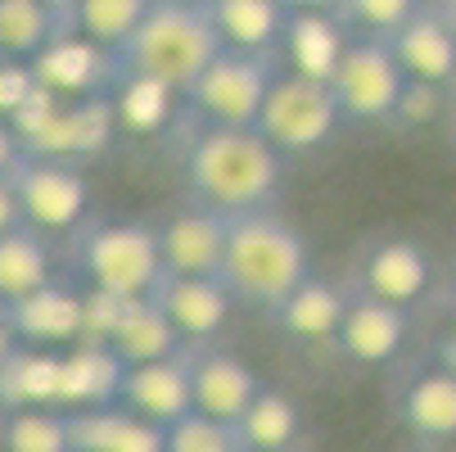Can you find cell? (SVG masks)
<instances>
[{
	"label": "cell",
	"mask_w": 456,
	"mask_h": 452,
	"mask_svg": "<svg viewBox=\"0 0 456 452\" xmlns=\"http://www.w3.org/2000/svg\"><path fill=\"white\" fill-rule=\"evenodd\" d=\"M434 104H438V86H420V82H411L407 95H403V104H398V113L411 118V122H425V118L434 113Z\"/></svg>",
	"instance_id": "35"
},
{
	"label": "cell",
	"mask_w": 456,
	"mask_h": 452,
	"mask_svg": "<svg viewBox=\"0 0 456 452\" xmlns=\"http://www.w3.org/2000/svg\"><path fill=\"white\" fill-rule=\"evenodd\" d=\"M335 14H344V23L362 28L366 41H388L394 32H403V23L416 14L411 0H344L335 5Z\"/></svg>",
	"instance_id": "32"
},
{
	"label": "cell",
	"mask_w": 456,
	"mask_h": 452,
	"mask_svg": "<svg viewBox=\"0 0 456 452\" xmlns=\"http://www.w3.org/2000/svg\"><path fill=\"white\" fill-rule=\"evenodd\" d=\"M37 95V73H32V63H0V118H14L28 100Z\"/></svg>",
	"instance_id": "34"
},
{
	"label": "cell",
	"mask_w": 456,
	"mask_h": 452,
	"mask_svg": "<svg viewBox=\"0 0 456 452\" xmlns=\"http://www.w3.org/2000/svg\"><path fill=\"white\" fill-rule=\"evenodd\" d=\"M50 281H54L50 276V249H45L41 231L19 226L10 235H0V308L32 299Z\"/></svg>",
	"instance_id": "27"
},
{
	"label": "cell",
	"mask_w": 456,
	"mask_h": 452,
	"mask_svg": "<svg viewBox=\"0 0 456 452\" xmlns=\"http://www.w3.org/2000/svg\"><path fill=\"white\" fill-rule=\"evenodd\" d=\"M407 326H411L407 308L379 303V299H370V294H353L335 349H339L348 362H357V366H384V362L398 357V349H403V340H407Z\"/></svg>",
	"instance_id": "16"
},
{
	"label": "cell",
	"mask_w": 456,
	"mask_h": 452,
	"mask_svg": "<svg viewBox=\"0 0 456 452\" xmlns=\"http://www.w3.org/2000/svg\"><path fill=\"white\" fill-rule=\"evenodd\" d=\"M14 349H19V340H14V331H10V316H5V308H0V362H5Z\"/></svg>",
	"instance_id": "38"
},
{
	"label": "cell",
	"mask_w": 456,
	"mask_h": 452,
	"mask_svg": "<svg viewBox=\"0 0 456 452\" xmlns=\"http://www.w3.org/2000/svg\"><path fill=\"white\" fill-rule=\"evenodd\" d=\"M388 50L403 63L407 82L420 86H443L456 78V32L443 10L416 5V14L403 23V32L388 37Z\"/></svg>",
	"instance_id": "15"
},
{
	"label": "cell",
	"mask_w": 456,
	"mask_h": 452,
	"mask_svg": "<svg viewBox=\"0 0 456 452\" xmlns=\"http://www.w3.org/2000/svg\"><path fill=\"white\" fill-rule=\"evenodd\" d=\"M344 312H348V294L321 276H307L276 312L272 321L289 335V340H303V344H335L339 340V326H344Z\"/></svg>",
	"instance_id": "23"
},
{
	"label": "cell",
	"mask_w": 456,
	"mask_h": 452,
	"mask_svg": "<svg viewBox=\"0 0 456 452\" xmlns=\"http://www.w3.org/2000/svg\"><path fill=\"white\" fill-rule=\"evenodd\" d=\"M167 452H244L235 425L208 421L200 412H190L185 421H176L167 430Z\"/></svg>",
	"instance_id": "33"
},
{
	"label": "cell",
	"mask_w": 456,
	"mask_h": 452,
	"mask_svg": "<svg viewBox=\"0 0 456 452\" xmlns=\"http://www.w3.org/2000/svg\"><path fill=\"white\" fill-rule=\"evenodd\" d=\"M398 416L420 443L456 439V371L434 366V371L411 375V384L403 390V403H398Z\"/></svg>",
	"instance_id": "24"
},
{
	"label": "cell",
	"mask_w": 456,
	"mask_h": 452,
	"mask_svg": "<svg viewBox=\"0 0 456 452\" xmlns=\"http://www.w3.org/2000/svg\"><path fill=\"white\" fill-rule=\"evenodd\" d=\"M159 249H163V272L167 276H200V281H222L226 263V218L213 209L190 204L172 213L159 226Z\"/></svg>",
	"instance_id": "10"
},
{
	"label": "cell",
	"mask_w": 456,
	"mask_h": 452,
	"mask_svg": "<svg viewBox=\"0 0 456 452\" xmlns=\"http://www.w3.org/2000/svg\"><path fill=\"white\" fill-rule=\"evenodd\" d=\"M312 276L307 240L281 213H244L226 218V263L222 285L231 299L276 312Z\"/></svg>",
	"instance_id": "3"
},
{
	"label": "cell",
	"mask_w": 456,
	"mask_h": 452,
	"mask_svg": "<svg viewBox=\"0 0 456 452\" xmlns=\"http://www.w3.org/2000/svg\"><path fill=\"white\" fill-rule=\"evenodd\" d=\"M208 10L222 50H248V54L276 50L289 23V5H281V0H208Z\"/></svg>",
	"instance_id": "25"
},
{
	"label": "cell",
	"mask_w": 456,
	"mask_h": 452,
	"mask_svg": "<svg viewBox=\"0 0 456 452\" xmlns=\"http://www.w3.org/2000/svg\"><path fill=\"white\" fill-rule=\"evenodd\" d=\"M276 78H281L276 50H267V54L222 50L204 69V78L190 86L185 100L208 127H257Z\"/></svg>",
	"instance_id": "5"
},
{
	"label": "cell",
	"mask_w": 456,
	"mask_h": 452,
	"mask_svg": "<svg viewBox=\"0 0 456 452\" xmlns=\"http://www.w3.org/2000/svg\"><path fill=\"white\" fill-rule=\"evenodd\" d=\"M190 380H194V412L222 421V425H240V416L248 412V403L257 399L263 380L253 375V366L217 344L190 349Z\"/></svg>",
	"instance_id": "9"
},
{
	"label": "cell",
	"mask_w": 456,
	"mask_h": 452,
	"mask_svg": "<svg viewBox=\"0 0 456 452\" xmlns=\"http://www.w3.org/2000/svg\"><path fill=\"white\" fill-rule=\"evenodd\" d=\"M339 122H344V113H339L330 82L281 73L267 104H263V118H257V132H263L281 154H312L335 136Z\"/></svg>",
	"instance_id": "6"
},
{
	"label": "cell",
	"mask_w": 456,
	"mask_h": 452,
	"mask_svg": "<svg viewBox=\"0 0 456 452\" xmlns=\"http://www.w3.org/2000/svg\"><path fill=\"white\" fill-rule=\"evenodd\" d=\"M443 14H447V23H452V32H456V5H447Z\"/></svg>",
	"instance_id": "40"
},
{
	"label": "cell",
	"mask_w": 456,
	"mask_h": 452,
	"mask_svg": "<svg viewBox=\"0 0 456 452\" xmlns=\"http://www.w3.org/2000/svg\"><path fill=\"white\" fill-rule=\"evenodd\" d=\"M429 290V253L407 240V235H388L375 240L362 258V294L394 303V308H411L420 294Z\"/></svg>",
	"instance_id": "17"
},
{
	"label": "cell",
	"mask_w": 456,
	"mask_h": 452,
	"mask_svg": "<svg viewBox=\"0 0 456 452\" xmlns=\"http://www.w3.org/2000/svg\"><path fill=\"white\" fill-rule=\"evenodd\" d=\"M0 448L5 452H73V421L63 407L5 412V421H0Z\"/></svg>",
	"instance_id": "30"
},
{
	"label": "cell",
	"mask_w": 456,
	"mask_h": 452,
	"mask_svg": "<svg viewBox=\"0 0 456 452\" xmlns=\"http://www.w3.org/2000/svg\"><path fill=\"white\" fill-rule=\"evenodd\" d=\"M298 430H303V416H298V403L272 384L257 390V399L248 403V412L240 416L235 434H240V448L244 452H289L298 443Z\"/></svg>",
	"instance_id": "28"
},
{
	"label": "cell",
	"mask_w": 456,
	"mask_h": 452,
	"mask_svg": "<svg viewBox=\"0 0 456 452\" xmlns=\"http://www.w3.org/2000/svg\"><path fill=\"white\" fill-rule=\"evenodd\" d=\"M104 349H113V357L122 366H145V362H163V357L185 353L181 335L172 331V321L159 312V303L150 294L145 299H126L118 308V321H113Z\"/></svg>",
	"instance_id": "20"
},
{
	"label": "cell",
	"mask_w": 456,
	"mask_h": 452,
	"mask_svg": "<svg viewBox=\"0 0 456 452\" xmlns=\"http://www.w3.org/2000/svg\"><path fill=\"white\" fill-rule=\"evenodd\" d=\"M159 303V312L172 321V331L181 335L185 349H204L222 335L226 316H231V294L222 281H200V276H167L154 285L150 294Z\"/></svg>",
	"instance_id": "13"
},
{
	"label": "cell",
	"mask_w": 456,
	"mask_h": 452,
	"mask_svg": "<svg viewBox=\"0 0 456 452\" xmlns=\"http://www.w3.org/2000/svg\"><path fill=\"white\" fill-rule=\"evenodd\" d=\"M122 375H126V366L113 357V349H104V344L69 349L63 366H59V407L63 412L113 407L122 394Z\"/></svg>",
	"instance_id": "19"
},
{
	"label": "cell",
	"mask_w": 456,
	"mask_h": 452,
	"mask_svg": "<svg viewBox=\"0 0 456 452\" xmlns=\"http://www.w3.org/2000/svg\"><path fill=\"white\" fill-rule=\"evenodd\" d=\"M19 226H28V222H23V204H19V195H14V181L0 177V235H10V231H19Z\"/></svg>",
	"instance_id": "36"
},
{
	"label": "cell",
	"mask_w": 456,
	"mask_h": 452,
	"mask_svg": "<svg viewBox=\"0 0 456 452\" xmlns=\"http://www.w3.org/2000/svg\"><path fill=\"white\" fill-rule=\"evenodd\" d=\"M28 150H23V141H19V132L0 118V177H10L14 168H19V159H23Z\"/></svg>",
	"instance_id": "37"
},
{
	"label": "cell",
	"mask_w": 456,
	"mask_h": 452,
	"mask_svg": "<svg viewBox=\"0 0 456 452\" xmlns=\"http://www.w3.org/2000/svg\"><path fill=\"white\" fill-rule=\"evenodd\" d=\"M150 5H154V0H73V5H69V23L91 45L118 54L126 41L136 37V28L145 23Z\"/></svg>",
	"instance_id": "29"
},
{
	"label": "cell",
	"mask_w": 456,
	"mask_h": 452,
	"mask_svg": "<svg viewBox=\"0 0 456 452\" xmlns=\"http://www.w3.org/2000/svg\"><path fill=\"white\" fill-rule=\"evenodd\" d=\"M172 95L167 86L159 82H118L113 86V113H118V127H126V132H159V127L172 118Z\"/></svg>",
	"instance_id": "31"
},
{
	"label": "cell",
	"mask_w": 456,
	"mask_h": 452,
	"mask_svg": "<svg viewBox=\"0 0 456 452\" xmlns=\"http://www.w3.org/2000/svg\"><path fill=\"white\" fill-rule=\"evenodd\" d=\"M118 403L126 412L145 416L159 430H172L176 421H185L194 412V380H190V349L163 362H145V366H126L122 375V394Z\"/></svg>",
	"instance_id": "12"
},
{
	"label": "cell",
	"mask_w": 456,
	"mask_h": 452,
	"mask_svg": "<svg viewBox=\"0 0 456 452\" xmlns=\"http://www.w3.org/2000/svg\"><path fill=\"white\" fill-rule=\"evenodd\" d=\"M32 73L41 91L59 100H91L113 95V54L91 45L86 37H59L32 59Z\"/></svg>",
	"instance_id": "14"
},
{
	"label": "cell",
	"mask_w": 456,
	"mask_h": 452,
	"mask_svg": "<svg viewBox=\"0 0 456 452\" xmlns=\"http://www.w3.org/2000/svg\"><path fill=\"white\" fill-rule=\"evenodd\" d=\"M69 421H73V452H167V430L126 412L122 403L95 412H69Z\"/></svg>",
	"instance_id": "21"
},
{
	"label": "cell",
	"mask_w": 456,
	"mask_h": 452,
	"mask_svg": "<svg viewBox=\"0 0 456 452\" xmlns=\"http://www.w3.org/2000/svg\"><path fill=\"white\" fill-rule=\"evenodd\" d=\"M59 366H63V353L19 344L0 362V407L5 412L59 407Z\"/></svg>",
	"instance_id": "26"
},
{
	"label": "cell",
	"mask_w": 456,
	"mask_h": 452,
	"mask_svg": "<svg viewBox=\"0 0 456 452\" xmlns=\"http://www.w3.org/2000/svg\"><path fill=\"white\" fill-rule=\"evenodd\" d=\"M285 177V154L257 127H204L185 154V185L222 218L267 213Z\"/></svg>",
	"instance_id": "1"
},
{
	"label": "cell",
	"mask_w": 456,
	"mask_h": 452,
	"mask_svg": "<svg viewBox=\"0 0 456 452\" xmlns=\"http://www.w3.org/2000/svg\"><path fill=\"white\" fill-rule=\"evenodd\" d=\"M335 100H339V113L348 122H379L388 113H398L403 95H407V73L403 63L394 59L388 41H348L344 50V63L335 73Z\"/></svg>",
	"instance_id": "8"
},
{
	"label": "cell",
	"mask_w": 456,
	"mask_h": 452,
	"mask_svg": "<svg viewBox=\"0 0 456 452\" xmlns=\"http://www.w3.org/2000/svg\"><path fill=\"white\" fill-rule=\"evenodd\" d=\"M217 54L222 37L213 28L208 0H154L136 37L113 54V86L141 78L190 95V86L204 78Z\"/></svg>",
	"instance_id": "2"
},
{
	"label": "cell",
	"mask_w": 456,
	"mask_h": 452,
	"mask_svg": "<svg viewBox=\"0 0 456 452\" xmlns=\"http://www.w3.org/2000/svg\"><path fill=\"white\" fill-rule=\"evenodd\" d=\"M5 316H10V331H14L19 344H28V349H50V353H69V349H77L82 335H86V294L50 281V285L37 290L32 299L10 303Z\"/></svg>",
	"instance_id": "11"
},
{
	"label": "cell",
	"mask_w": 456,
	"mask_h": 452,
	"mask_svg": "<svg viewBox=\"0 0 456 452\" xmlns=\"http://www.w3.org/2000/svg\"><path fill=\"white\" fill-rule=\"evenodd\" d=\"M14 195L23 204V222L41 235H73L86 226V177L77 163H59V159H37L23 154L19 168L10 172Z\"/></svg>",
	"instance_id": "7"
},
{
	"label": "cell",
	"mask_w": 456,
	"mask_h": 452,
	"mask_svg": "<svg viewBox=\"0 0 456 452\" xmlns=\"http://www.w3.org/2000/svg\"><path fill=\"white\" fill-rule=\"evenodd\" d=\"M73 267L86 290L113 299H145L163 281L159 226L150 222H86L73 231Z\"/></svg>",
	"instance_id": "4"
},
{
	"label": "cell",
	"mask_w": 456,
	"mask_h": 452,
	"mask_svg": "<svg viewBox=\"0 0 456 452\" xmlns=\"http://www.w3.org/2000/svg\"><path fill=\"white\" fill-rule=\"evenodd\" d=\"M281 45L294 63L289 73L312 78V82H335L348 37H344V23L335 19V10H289Z\"/></svg>",
	"instance_id": "18"
},
{
	"label": "cell",
	"mask_w": 456,
	"mask_h": 452,
	"mask_svg": "<svg viewBox=\"0 0 456 452\" xmlns=\"http://www.w3.org/2000/svg\"><path fill=\"white\" fill-rule=\"evenodd\" d=\"M59 37H77L69 23V5H50V0H0V59L32 63Z\"/></svg>",
	"instance_id": "22"
},
{
	"label": "cell",
	"mask_w": 456,
	"mask_h": 452,
	"mask_svg": "<svg viewBox=\"0 0 456 452\" xmlns=\"http://www.w3.org/2000/svg\"><path fill=\"white\" fill-rule=\"evenodd\" d=\"M438 366H447V371H456V331L447 335V349H443V362Z\"/></svg>",
	"instance_id": "39"
}]
</instances>
